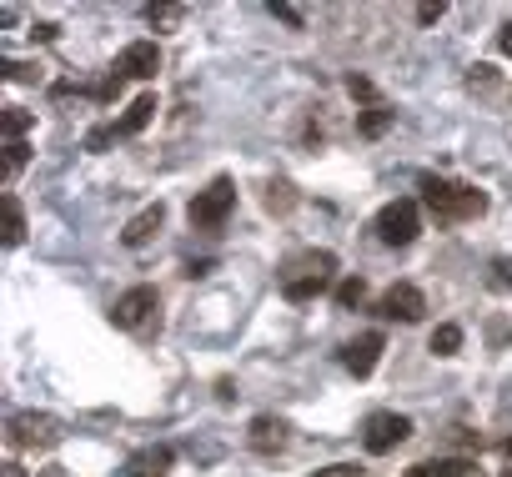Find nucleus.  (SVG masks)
<instances>
[{"label": "nucleus", "mask_w": 512, "mask_h": 477, "mask_svg": "<svg viewBox=\"0 0 512 477\" xmlns=\"http://www.w3.org/2000/svg\"><path fill=\"white\" fill-rule=\"evenodd\" d=\"M422 191V206L437 226H457V221H477L487 211V196L477 186H462V181H442V176H422L417 181Z\"/></svg>", "instance_id": "f257e3e1"}, {"label": "nucleus", "mask_w": 512, "mask_h": 477, "mask_svg": "<svg viewBox=\"0 0 512 477\" xmlns=\"http://www.w3.org/2000/svg\"><path fill=\"white\" fill-rule=\"evenodd\" d=\"M332 272H337V257L332 252H302L282 267V297L287 302H312L332 287Z\"/></svg>", "instance_id": "f03ea898"}, {"label": "nucleus", "mask_w": 512, "mask_h": 477, "mask_svg": "<svg viewBox=\"0 0 512 477\" xmlns=\"http://www.w3.org/2000/svg\"><path fill=\"white\" fill-rule=\"evenodd\" d=\"M111 322H116L121 332L151 337V332L161 327V297H156V287H131V292H121L116 307H111Z\"/></svg>", "instance_id": "7ed1b4c3"}, {"label": "nucleus", "mask_w": 512, "mask_h": 477, "mask_svg": "<svg viewBox=\"0 0 512 477\" xmlns=\"http://www.w3.org/2000/svg\"><path fill=\"white\" fill-rule=\"evenodd\" d=\"M231 211H236V186H231L226 176H216V181H211L206 191H196V196H191V206H186L191 226H201V231H216Z\"/></svg>", "instance_id": "20e7f679"}, {"label": "nucleus", "mask_w": 512, "mask_h": 477, "mask_svg": "<svg viewBox=\"0 0 512 477\" xmlns=\"http://www.w3.org/2000/svg\"><path fill=\"white\" fill-rule=\"evenodd\" d=\"M417 231H422V211H417V201H387L382 211H377V236L387 247H412L417 242Z\"/></svg>", "instance_id": "39448f33"}, {"label": "nucleus", "mask_w": 512, "mask_h": 477, "mask_svg": "<svg viewBox=\"0 0 512 477\" xmlns=\"http://www.w3.org/2000/svg\"><path fill=\"white\" fill-rule=\"evenodd\" d=\"M6 432H11V447H56L61 442V422L51 412H16Z\"/></svg>", "instance_id": "423d86ee"}, {"label": "nucleus", "mask_w": 512, "mask_h": 477, "mask_svg": "<svg viewBox=\"0 0 512 477\" xmlns=\"http://www.w3.org/2000/svg\"><path fill=\"white\" fill-rule=\"evenodd\" d=\"M412 437V417H402V412H372L367 417V427H362V447L367 452H392L397 442H407Z\"/></svg>", "instance_id": "0eeeda50"}, {"label": "nucleus", "mask_w": 512, "mask_h": 477, "mask_svg": "<svg viewBox=\"0 0 512 477\" xmlns=\"http://www.w3.org/2000/svg\"><path fill=\"white\" fill-rule=\"evenodd\" d=\"M161 71V46L156 41H131L121 56H116V76L121 81H151Z\"/></svg>", "instance_id": "6e6552de"}, {"label": "nucleus", "mask_w": 512, "mask_h": 477, "mask_svg": "<svg viewBox=\"0 0 512 477\" xmlns=\"http://www.w3.org/2000/svg\"><path fill=\"white\" fill-rule=\"evenodd\" d=\"M377 312H382V317H392V322H422V312H427V297H422L412 282H392V287L382 292Z\"/></svg>", "instance_id": "1a4fd4ad"}, {"label": "nucleus", "mask_w": 512, "mask_h": 477, "mask_svg": "<svg viewBox=\"0 0 512 477\" xmlns=\"http://www.w3.org/2000/svg\"><path fill=\"white\" fill-rule=\"evenodd\" d=\"M382 347H387V337H382V332H362L357 342H347V347H342V367H347L352 377H372V372H377V362H382Z\"/></svg>", "instance_id": "9d476101"}, {"label": "nucleus", "mask_w": 512, "mask_h": 477, "mask_svg": "<svg viewBox=\"0 0 512 477\" xmlns=\"http://www.w3.org/2000/svg\"><path fill=\"white\" fill-rule=\"evenodd\" d=\"M161 221H166V206H161V201L141 206V211H136V216L126 221V231H121V242H126V247H146L151 236L161 231Z\"/></svg>", "instance_id": "9b49d317"}, {"label": "nucleus", "mask_w": 512, "mask_h": 477, "mask_svg": "<svg viewBox=\"0 0 512 477\" xmlns=\"http://www.w3.org/2000/svg\"><path fill=\"white\" fill-rule=\"evenodd\" d=\"M246 442L262 452V457H272V452H282L287 447V422L282 417H256L251 422V432H246Z\"/></svg>", "instance_id": "f8f14e48"}, {"label": "nucleus", "mask_w": 512, "mask_h": 477, "mask_svg": "<svg viewBox=\"0 0 512 477\" xmlns=\"http://www.w3.org/2000/svg\"><path fill=\"white\" fill-rule=\"evenodd\" d=\"M171 472V447H146L126 462V477H166Z\"/></svg>", "instance_id": "ddd939ff"}, {"label": "nucleus", "mask_w": 512, "mask_h": 477, "mask_svg": "<svg viewBox=\"0 0 512 477\" xmlns=\"http://www.w3.org/2000/svg\"><path fill=\"white\" fill-rule=\"evenodd\" d=\"M156 111H161V106H156V96H136V101H131V111L116 121V136H136V131H146V126L156 121Z\"/></svg>", "instance_id": "4468645a"}, {"label": "nucleus", "mask_w": 512, "mask_h": 477, "mask_svg": "<svg viewBox=\"0 0 512 477\" xmlns=\"http://www.w3.org/2000/svg\"><path fill=\"white\" fill-rule=\"evenodd\" d=\"M392 121H397V111H392L387 101H377V106H367V111L357 116V131H362V136L372 141V136H382V131H387Z\"/></svg>", "instance_id": "2eb2a0df"}, {"label": "nucleus", "mask_w": 512, "mask_h": 477, "mask_svg": "<svg viewBox=\"0 0 512 477\" xmlns=\"http://www.w3.org/2000/svg\"><path fill=\"white\" fill-rule=\"evenodd\" d=\"M0 206H6V247H21V236H26V211H21V201L6 191V196H0Z\"/></svg>", "instance_id": "dca6fc26"}, {"label": "nucleus", "mask_w": 512, "mask_h": 477, "mask_svg": "<svg viewBox=\"0 0 512 477\" xmlns=\"http://www.w3.org/2000/svg\"><path fill=\"white\" fill-rule=\"evenodd\" d=\"M427 347L437 352V357H452L457 347H462V327H452V322H442L432 337H427Z\"/></svg>", "instance_id": "f3484780"}, {"label": "nucleus", "mask_w": 512, "mask_h": 477, "mask_svg": "<svg viewBox=\"0 0 512 477\" xmlns=\"http://www.w3.org/2000/svg\"><path fill=\"white\" fill-rule=\"evenodd\" d=\"M432 477H482V467H477V457H442L432 467Z\"/></svg>", "instance_id": "a211bd4d"}, {"label": "nucleus", "mask_w": 512, "mask_h": 477, "mask_svg": "<svg viewBox=\"0 0 512 477\" xmlns=\"http://www.w3.org/2000/svg\"><path fill=\"white\" fill-rule=\"evenodd\" d=\"M31 111H21V106H6V116H0V126H6V141H26V131H31Z\"/></svg>", "instance_id": "6ab92c4d"}, {"label": "nucleus", "mask_w": 512, "mask_h": 477, "mask_svg": "<svg viewBox=\"0 0 512 477\" xmlns=\"http://www.w3.org/2000/svg\"><path fill=\"white\" fill-rule=\"evenodd\" d=\"M362 302H367V282H362V277H347V282L337 287V307L352 312V307H362Z\"/></svg>", "instance_id": "aec40b11"}, {"label": "nucleus", "mask_w": 512, "mask_h": 477, "mask_svg": "<svg viewBox=\"0 0 512 477\" xmlns=\"http://www.w3.org/2000/svg\"><path fill=\"white\" fill-rule=\"evenodd\" d=\"M26 156H31V146H26V141H6V181L26 166Z\"/></svg>", "instance_id": "412c9836"}, {"label": "nucleus", "mask_w": 512, "mask_h": 477, "mask_svg": "<svg viewBox=\"0 0 512 477\" xmlns=\"http://www.w3.org/2000/svg\"><path fill=\"white\" fill-rule=\"evenodd\" d=\"M312 477H367V467H362V462H332V467H322V472H312Z\"/></svg>", "instance_id": "4be33fe9"}, {"label": "nucleus", "mask_w": 512, "mask_h": 477, "mask_svg": "<svg viewBox=\"0 0 512 477\" xmlns=\"http://www.w3.org/2000/svg\"><path fill=\"white\" fill-rule=\"evenodd\" d=\"M347 91H352L357 101H367V106H377V91H372V81H367V76H347Z\"/></svg>", "instance_id": "5701e85b"}, {"label": "nucleus", "mask_w": 512, "mask_h": 477, "mask_svg": "<svg viewBox=\"0 0 512 477\" xmlns=\"http://www.w3.org/2000/svg\"><path fill=\"white\" fill-rule=\"evenodd\" d=\"M487 282H492L497 292H512V262H502V257H497V262H492V277H487Z\"/></svg>", "instance_id": "b1692460"}, {"label": "nucleus", "mask_w": 512, "mask_h": 477, "mask_svg": "<svg viewBox=\"0 0 512 477\" xmlns=\"http://www.w3.org/2000/svg\"><path fill=\"white\" fill-rule=\"evenodd\" d=\"M146 16H151L156 26H171V21H176L181 11H176V6H146Z\"/></svg>", "instance_id": "393cba45"}, {"label": "nucleus", "mask_w": 512, "mask_h": 477, "mask_svg": "<svg viewBox=\"0 0 512 477\" xmlns=\"http://www.w3.org/2000/svg\"><path fill=\"white\" fill-rule=\"evenodd\" d=\"M442 11H447L442 0H437V6H417V21H422V26H432V21H442Z\"/></svg>", "instance_id": "a878e982"}, {"label": "nucleus", "mask_w": 512, "mask_h": 477, "mask_svg": "<svg viewBox=\"0 0 512 477\" xmlns=\"http://www.w3.org/2000/svg\"><path fill=\"white\" fill-rule=\"evenodd\" d=\"M272 16H282L287 26H302V11L297 6H272Z\"/></svg>", "instance_id": "bb28decb"}, {"label": "nucleus", "mask_w": 512, "mask_h": 477, "mask_svg": "<svg viewBox=\"0 0 512 477\" xmlns=\"http://www.w3.org/2000/svg\"><path fill=\"white\" fill-rule=\"evenodd\" d=\"M497 51H502V56H512V21L502 26V36H497Z\"/></svg>", "instance_id": "cd10ccee"}, {"label": "nucleus", "mask_w": 512, "mask_h": 477, "mask_svg": "<svg viewBox=\"0 0 512 477\" xmlns=\"http://www.w3.org/2000/svg\"><path fill=\"white\" fill-rule=\"evenodd\" d=\"M402 477H432V467H407Z\"/></svg>", "instance_id": "c85d7f7f"}, {"label": "nucleus", "mask_w": 512, "mask_h": 477, "mask_svg": "<svg viewBox=\"0 0 512 477\" xmlns=\"http://www.w3.org/2000/svg\"><path fill=\"white\" fill-rule=\"evenodd\" d=\"M502 457H507V462H512V437H502Z\"/></svg>", "instance_id": "c756f323"}, {"label": "nucleus", "mask_w": 512, "mask_h": 477, "mask_svg": "<svg viewBox=\"0 0 512 477\" xmlns=\"http://www.w3.org/2000/svg\"><path fill=\"white\" fill-rule=\"evenodd\" d=\"M6 477H26V472H21V467H16V462H11V467H6Z\"/></svg>", "instance_id": "7c9ffc66"}, {"label": "nucleus", "mask_w": 512, "mask_h": 477, "mask_svg": "<svg viewBox=\"0 0 512 477\" xmlns=\"http://www.w3.org/2000/svg\"><path fill=\"white\" fill-rule=\"evenodd\" d=\"M502 477H512V462H507V472H502Z\"/></svg>", "instance_id": "2f4dec72"}]
</instances>
